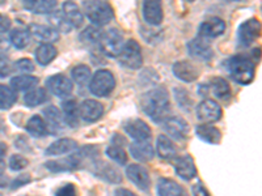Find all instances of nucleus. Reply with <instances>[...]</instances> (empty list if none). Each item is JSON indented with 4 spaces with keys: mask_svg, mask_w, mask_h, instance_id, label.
I'll list each match as a JSON object with an SVG mask.
<instances>
[{
    "mask_svg": "<svg viewBox=\"0 0 262 196\" xmlns=\"http://www.w3.org/2000/svg\"><path fill=\"white\" fill-rule=\"evenodd\" d=\"M196 118L202 123L210 125V123L217 122L223 115L221 105L215 102L214 100H203L198 106H196Z\"/></svg>",
    "mask_w": 262,
    "mask_h": 196,
    "instance_id": "9",
    "label": "nucleus"
},
{
    "mask_svg": "<svg viewBox=\"0 0 262 196\" xmlns=\"http://www.w3.org/2000/svg\"><path fill=\"white\" fill-rule=\"evenodd\" d=\"M116 88V79L107 69H100L91 78L90 90L96 97H106Z\"/></svg>",
    "mask_w": 262,
    "mask_h": 196,
    "instance_id": "6",
    "label": "nucleus"
},
{
    "mask_svg": "<svg viewBox=\"0 0 262 196\" xmlns=\"http://www.w3.org/2000/svg\"><path fill=\"white\" fill-rule=\"evenodd\" d=\"M29 165L27 158L21 155H13L9 158V169L13 170V172H20V170H24L25 167Z\"/></svg>",
    "mask_w": 262,
    "mask_h": 196,
    "instance_id": "43",
    "label": "nucleus"
},
{
    "mask_svg": "<svg viewBox=\"0 0 262 196\" xmlns=\"http://www.w3.org/2000/svg\"><path fill=\"white\" fill-rule=\"evenodd\" d=\"M0 130H2V122H0Z\"/></svg>",
    "mask_w": 262,
    "mask_h": 196,
    "instance_id": "55",
    "label": "nucleus"
},
{
    "mask_svg": "<svg viewBox=\"0 0 262 196\" xmlns=\"http://www.w3.org/2000/svg\"><path fill=\"white\" fill-rule=\"evenodd\" d=\"M188 51L190 54V57H193L196 60H202V62H207L211 60L214 57V51L207 39L202 38V37H196V38L191 39L188 43Z\"/></svg>",
    "mask_w": 262,
    "mask_h": 196,
    "instance_id": "14",
    "label": "nucleus"
},
{
    "mask_svg": "<svg viewBox=\"0 0 262 196\" xmlns=\"http://www.w3.org/2000/svg\"><path fill=\"white\" fill-rule=\"evenodd\" d=\"M196 136L200 137L202 141L209 144H219L222 140V132L217 130L216 127H212L210 125H203L196 126L195 128Z\"/></svg>",
    "mask_w": 262,
    "mask_h": 196,
    "instance_id": "26",
    "label": "nucleus"
},
{
    "mask_svg": "<svg viewBox=\"0 0 262 196\" xmlns=\"http://www.w3.org/2000/svg\"><path fill=\"white\" fill-rule=\"evenodd\" d=\"M231 2H242V0H231Z\"/></svg>",
    "mask_w": 262,
    "mask_h": 196,
    "instance_id": "54",
    "label": "nucleus"
},
{
    "mask_svg": "<svg viewBox=\"0 0 262 196\" xmlns=\"http://www.w3.org/2000/svg\"><path fill=\"white\" fill-rule=\"evenodd\" d=\"M11 25H12V21H11V18H9L7 15L0 13V33L8 32L9 28H11Z\"/></svg>",
    "mask_w": 262,
    "mask_h": 196,
    "instance_id": "48",
    "label": "nucleus"
},
{
    "mask_svg": "<svg viewBox=\"0 0 262 196\" xmlns=\"http://www.w3.org/2000/svg\"><path fill=\"white\" fill-rule=\"evenodd\" d=\"M57 54L58 51L55 46H53L51 43H41L37 47L34 55H36V60L39 65H48L55 59Z\"/></svg>",
    "mask_w": 262,
    "mask_h": 196,
    "instance_id": "32",
    "label": "nucleus"
},
{
    "mask_svg": "<svg viewBox=\"0 0 262 196\" xmlns=\"http://www.w3.org/2000/svg\"><path fill=\"white\" fill-rule=\"evenodd\" d=\"M46 88L57 97H69L71 95L74 85L69 78H66L64 75H53L46 80Z\"/></svg>",
    "mask_w": 262,
    "mask_h": 196,
    "instance_id": "13",
    "label": "nucleus"
},
{
    "mask_svg": "<svg viewBox=\"0 0 262 196\" xmlns=\"http://www.w3.org/2000/svg\"><path fill=\"white\" fill-rule=\"evenodd\" d=\"M112 144L113 145H123L125 144V137L119 136V135H114L113 136V140H112Z\"/></svg>",
    "mask_w": 262,
    "mask_h": 196,
    "instance_id": "52",
    "label": "nucleus"
},
{
    "mask_svg": "<svg viewBox=\"0 0 262 196\" xmlns=\"http://www.w3.org/2000/svg\"><path fill=\"white\" fill-rule=\"evenodd\" d=\"M126 176L139 190L148 191L151 187V179L146 167L138 163H133L126 169Z\"/></svg>",
    "mask_w": 262,
    "mask_h": 196,
    "instance_id": "16",
    "label": "nucleus"
},
{
    "mask_svg": "<svg viewBox=\"0 0 262 196\" xmlns=\"http://www.w3.org/2000/svg\"><path fill=\"white\" fill-rule=\"evenodd\" d=\"M185 2H189V3H191V2H194V0H185Z\"/></svg>",
    "mask_w": 262,
    "mask_h": 196,
    "instance_id": "53",
    "label": "nucleus"
},
{
    "mask_svg": "<svg viewBox=\"0 0 262 196\" xmlns=\"http://www.w3.org/2000/svg\"><path fill=\"white\" fill-rule=\"evenodd\" d=\"M163 0H143V17L147 24L160 25L163 22Z\"/></svg>",
    "mask_w": 262,
    "mask_h": 196,
    "instance_id": "18",
    "label": "nucleus"
},
{
    "mask_svg": "<svg viewBox=\"0 0 262 196\" xmlns=\"http://www.w3.org/2000/svg\"><path fill=\"white\" fill-rule=\"evenodd\" d=\"M226 32V22L219 17H210L205 20L200 25L198 29V37H202L205 39L217 38Z\"/></svg>",
    "mask_w": 262,
    "mask_h": 196,
    "instance_id": "15",
    "label": "nucleus"
},
{
    "mask_svg": "<svg viewBox=\"0 0 262 196\" xmlns=\"http://www.w3.org/2000/svg\"><path fill=\"white\" fill-rule=\"evenodd\" d=\"M25 9L37 15H49L57 7V0H23Z\"/></svg>",
    "mask_w": 262,
    "mask_h": 196,
    "instance_id": "25",
    "label": "nucleus"
},
{
    "mask_svg": "<svg viewBox=\"0 0 262 196\" xmlns=\"http://www.w3.org/2000/svg\"><path fill=\"white\" fill-rule=\"evenodd\" d=\"M173 167L176 170V174L181 179L191 181L196 176V167L191 156L184 155L173 158Z\"/></svg>",
    "mask_w": 262,
    "mask_h": 196,
    "instance_id": "17",
    "label": "nucleus"
},
{
    "mask_svg": "<svg viewBox=\"0 0 262 196\" xmlns=\"http://www.w3.org/2000/svg\"><path fill=\"white\" fill-rule=\"evenodd\" d=\"M114 196H137L134 192L128 191L127 188H119V190L116 191V195Z\"/></svg>",
    "mask_w": 262,
    "mask_h": 196,
    "instance_id": "51",
    "label": "nucleus"
},
{
    "mask_svg": "<svg viewBox=\"0 0 262 196\" xmlns=\"http://www.w3.org/2000/svg\"><path fill=\"white\" fill-rule=\"evenodd\" d=\"M140 105L147 116L155 123L164 122L170 113L169 93L165 88H155L140 97Z\"/></svg>",
    "mask_w": 262,
    "mask_h": 196,
    "instance_id": "1",
    "label": "nucleus"
},
{
    "mask_svg": "<svg viewBox=\"0 0 262 196\" xmlns=\"http://www.w3.org/2000/svg\"><path fill=\"white\" fill-rule=\"evenodd\" d=\"M15 68L20 72H24L25 75L34 71V63L30 59H20L15 63Z\"/></svg>",
    "mask_w": 262,
    "mask_h": 196,
    "instance_id": "44",
    "label": "nucleus"
},
{
    "mask_svg": "<svg viewBox=\"0 0 262 196\" xmlns=\"http://www.w3.org/2000/svg\"><path fill=\"white\" fill-rule=\"evenodd\" d=\"M79 113H80V118L85 123H95L104 114V106L95 100H85L79 106Z\"/></svg>",
    "mask_w": 262,
    "mask_h": 196,
    "instance_id": "20",
    "label": "nucleus"
},
{
    "mask_svg": "<svg viewBox=\"0 0 262 196\" xmlns=\"http://www.w3.org/2000/svg\"><path fill=\"white\" fill-rule=\"evenodd\" d=\"M55 196H79L78 188L76 186L72 183H67L64 186H62L60 188H58Z\"/></svg>",
    "mask_w": 262,
    "mask_h": 196,
    "instance_id": "45",
    "label": "nucleus"
},
{
    "mask_svg": "<svg viewBox=\"0 0 262 196\" xmlns=\"http://www.w3.org/2000/svg\"><path fill=\"white\" fill-rule=\"evenodd\" d=\"M38 78H36V76L20 75V76H16L11 80V86L15 92L16 90H30L38 84Z\"/></svg>",
    "mask_w": 262,
    "mask_h": 196,
    "instance_id": "36",
    "label": "nucleus"
},
{
    "mask_svg": "<svg viewBox=\"0 0 262 196\" xmlns=\"http://www.w3.org/2000/svg\"><path fill=\"white\" fill-rule=\"evenodd\" d=\"M62 13L64 15V17L67 18L72 28H79L83 25L84 16L81 13L80 8L78 7V4L72 2V0H67L63 3L62 7Z\"/></svg>",
    "mask_w": 262,
    "mask_h": 196,
    "instance_id": "23",
    "label": "nucleus"
},
{
    "mask_svg": "<svg viewBox=\"0 0 262 196\" xmlns=\"http://www.w3.org/2000/svg\"><path fill=\"white\" fill-rule=\"evenodd\" d=\"M92 173L106 183H121L122 182V174L119 173V170L111 163L104 162L102 160H96V158L93 160Z\"/></svg>",
    "mask_w": 262,
    "mask_h": 196,
    "instance_id": "11",
    "label": "nucleus"
},
{
    "mask_svg": "<svg viewBox=\"0 0 262 196\" xmlns=\"http://www.w3.org/2000/svg\"><path fill=\"white\" fill-rule=\"evenodd\" d=\"M130 153L131 156L138 161H142V162H148L154 158V148H152L151 144L148 143V140H144V141H135L130 145Z\"/></svg>",
    "mask_w": 262,
    "mask_h": 196,
    "instance_id": "24",
    "label": "nucleus"
},
{
    "mask_svg": "<svg viewBox=\"0 0 262 196\" xmlns=\"http://www.w3.org/2000/svg\"><path fill=\"white\" fill-rule=\"evenodd\" d=\"M30 181H32V177H30V174H28V173H25V174H21L20 177H17V178H16L15 181L11 183V190H17V188L23 187V186H25V184L30 183Z\"/></svg>",
    "mask_w": 262,
    "mask_h": 196,
    "instance_id": "46",
    "label": "nucleus"
},
{
    "mask_svg": "<svg viewBox=\"0 0 262 196\" xmlns=\"http://www.w3.org/2000/svg\"><path fill=\"white\" fill-rule=\"evenodd\" d=\"M0 196H2V193H0Z\"/></svg>",
    "mask_w": 262,
    "mask_h": 196,
    "instance_id": "56",
    "label": "nucleus"
},
{
    "mask_svg": "<svg viewBox=\"0 0 262 196\" xmlns=\"http://www.w3.org/2000/svg\"><path fill=\"white\" fill-rule=\"evenodd\" d=\"M172 71L179 80L184 83H193L200 78V69L189 60H180L173 64Z\"/></svg>",
    "mask_w": 262,
    "mask_h": 196,
    "instance_id": "19",
    "label": "nucleus"
},
{
    "mask_svg": "<svg viewBox=\"0 0 262 196\" xmlns=\"http://www.w3.org/2000/svg\"><path fill=\"white\" fill-rule=\"evenodd\" d=\"M11 63L6 58H0V79H4L6 76H8L11 74Z\"/></svg>",
    "mask_w": 262,
    "mask_h": 196,
    "instance_id": "47",
    "label": "nucleus"
},
{
    "mask_svg": "<svg viewBox=\"0 0 262 196\" xmlns=\"http://www.w3.org/2000/svg\"><path fill=\"white\" fill-rule=\"evenodd\" d=\"M98 46L102 53L106 54L107 57L118 58L119 53L123 47V37L122 33L118 29H109L101 34V38L98 42Z\"/></svg>",
    "mask_w": 262,
    "mask_h": 196,
    "instance_id": "7",
    "label": "nucleus"
},
{
    "mask_svg": "<svg viewBox=\"0 0 262 196\" xmlns=\"http://www.w3.org/2000/svg\"><path fill=\"white\" fill-rule=\"evenodd\" d=\"M191 191H193V196H210V193L203 187V184L201 182L194 184L193 187H191Z\"/></svg>",
    "mask_w": 262,
    "mask_h": 196,
    "instance_id": "49",
    "label": "nucleus"
},
{
    "mask_svg": "<svg viewBox=\"0 0 262 196\" xmlns=\"http://www.w3.org/2000/svg\"><path fill=\"white\" fill-rule=\"evenodd\" d=\"M123 130H125L126 134L134 139L135 141H144V140L151 139L152 132L149 126L147 125L144 120L142 119H128L123 123Z\"/></svg>",
    "mask_w": 262,
    "mask_h": 196,
    "instance_id": "12",
    "label": "nucleus"
},
{
    "mask_svg": "<svg viewBox=\"0 0 262 196\" xmlns=\"http://www.w3.org/2000/svg\"><path fill=\"white\" fill-rule=\"evenodd\" d=\"M43 115L46 118V127L49 130H53V132H59L63 128V116L62 113L58 110V107L49 106L43 110Z\"/></svg>",
    "mask_w": 262,
    "mask_h": 196,
    "instance_id": "29",
    "label": "nucleus"
},
{
    "mask_svg": "<svg viewBox=\"0 0 262 196\" xmlns=\"http://www.w3.org/2000/svg\"><path fill=\"white\" fill-rule=\"evenodd\" d=\"M32 36L28 29H15L9 34V41L17 50H23L30 43Z\"/></svg>",
    "mask_w": 262,
    "mask_h": 196,
    "instance_id": "35",
    "label": "nucleus"
},
{
    "mask_svg": "<svg viewBox=\"0 0 262 196\" xmlns=\"http://www.w3.org/2000/svg\"><path fill=\"white\" fill-rule=\"evenodd\" d=\"M174 97H176V101L179 104V106L181 107L182 110L190 111L193 109V98L189 94L188 90L181 89V88H176L174 89Z\"/></svg>",
    "mask_w": 262,
    "mask_h": 196,
    "instance_id": "41",
    "label": "nucleus"
},
{
    "mask_svg": "<svg viewBox=\"0 0 262 196\" xmlns=\"http://www.w3.org/2000/svg\"><path fill=\"white\" fill-rule=\"evenodd\" d=\"M71 78L78 85L83 86L90 83L91 78H92V72H91V68L88 65L79 64L72 68Z\"/></svg>",
    "mask_w": 262,
    "mask_h": 196,
    "instance_id": "39",
    "label": "nucleus"
},
{
    "mask_svg": "<svg viewBox=\"0 0 262 196\" xmlns=\"http://www.w3.org/2000/svg\"><path fill=\"white\" fill-rule=\"evenodd\" d=\"M119 63L127 69H139L143 65V55L139 43L135 39H128L118 55Z\"/></svg>",
    "mask_w": 262,
    "mask_h": 196,
    "instance_id": "5",
    "label": "nucleus"
},
{
    "mask_svg": "<svg viewBox=\"0 0 262 196\" xmlns=\"http://www.w3.org/2000/svg\"><path fill=\"white\" fill-rule=\"evenodd\" d=\"M79 144L74 139L63 137V139L54 141L51 145H49L45 151L46 156H62L66 153H71L75 149H78Z\"/></svg>",
    "mask_w": 262,
    "mask_h": 196,
    "instance_id": "22",
    "label": "nucleus"
},
{
    "mask_svg": "<svg viewBox=\"0 0 262 196\" xmlns=\"http://www.w3.org/2000/svg\"><path fill=\"white\" fill-rule=\"evenodd\" d=\"M106 156L111 160L119 163V165H126V162H127V155H126V152L123 151L122 146L119 145H113L112 144L111 146H107Z\"/></svg>",
    "mask_w": 262,
    "mask_h": 196,
    "instance_id": "42",
    "label": "nucleus"
},
{
    "mask_svg": "<svg viewBox=\"0 0 262 196\" xmlns=\"http://www.w3.org/2000/svg\"><path fill=\"white\" fill-rule=\"evenodd\" d=\"M102 33L100 32V29L96 27H88L83 30V33L80 34V41L83 42L84 45H98L100 38H101Z\"/></svg>",
    "mask_w": 262,
    "mask_h": 196,
    "instance_id": "40",
    "label": "nucleus"
},
{
    "mask_svg": "<svg viewBox=\"0 0 262 196\" xmlns=\"http://www.w3.org/2000/svg\"><path fill=\"white\" fill-rule=\"evenodd\" d=\"M30 36L34 37L37 41L42 42V43H53L59 39V33L51 27H46V25L41 24H30L29 28Z\"/></svg>",
    "mask_w": 262,
    "mask_h": 196,
    "instance_id": "21",
    "label": "nucleus"
},
{
    "mask_svg": "<svg viewBox=\"0 0 262 196\" xmlns=\"http://www.w3.org/2000/svg\"><path fill=\"white\" fill-rule=\"evenodd\" d=\"M163 126L165 132L172 139L179 140V141H185L188 139L189 132H190V127H189L188 122L185 119L180 118V116H168L163 122Z\"/></svg>",
    "mask_w": 262,
    "mask_h": 196,
    "instance_id": "10",
    "label": "nucleus"
},
{
    "mask_svg": "<svg viewBox=\"0 0 262 196\" xmlns=\"http://www.w3.org/2000/svg\"><path fill=\"white\" fill-rule=\"evenodd\" d=\"M159 196H185L184 188L177 182L168 178H161L158 183Z\"/></svg>",
    "mask_w": 262,
    "mask_h": 196,
    "instance_id": "30",
    "label": "nucleus"
},
{
    "mask_svg": "<svg viewBox=\"0 0 262 196\" xmlns=\"http://www.w3.org/2000/svg\"><path fill=\"white\" fill-rule=\"evenodd\" d=\"M17 101V94L9 86L0 84V110H8Z\"/></svg>",
    "mask_w": 262,
    "mask_h": 196,
    "instance_id": "38",
    "label": "nucleus"
},
{
    "mask_svg": "<svg viewBox=\"0 0 262 196\" xmlns=\"http://www.w3.org/2000/svg\"><path fill=\"white\" fill-rule=\"evenodd\" d=\"M96 146H84L78 153L70 156L62 160H53L45 162V167L50 170L51 173H69L75 172L81 166L84 160H95L97 156V151H95Z\"/></svg>",
    "mask_w": 262,
    "mask_h": 196,
    "instance_id": "3",
    "label": "nucleus"
},
{
    "mask_svg": "<svg viewBox=\"0 0 262 196\" xmlns=\"http://www.w3.org/2000/svg\"><path fill=\"white\" fill-rule=\"evenodd\" d=\"M27 131L34 137H43L49 134L45 120L39 115H33L27 123Z\"/></svg>",
    "mask_w": 262,
    "mask_h": 196,
    "instance_id": "34",
    "label": "nucleus"
},
{
    "mask_svg": "<svg viewBox=\"0 0 262 196\" xmlns=\"http://www.w3.org/2000/svg\"><path fill=\"white\" fill-rule=\"evenodd\" d=\"M224 67L228 71L229 76L237 84L248 85L253 81L256 74V63L249 57L236 55L224 62Z\"/></svg>",
    "mask_w": 262,
    "mask_h": 196,
    "instance_id": "2",
    "label": "nucleus"
},
{
    "mask_svg": "<svg viewBox=\"0 0 262 196\" xmlns=\"http://www.w3.org/2000/svg\"><path fill=\"white\" fill-rule=\"evenodd\" d=\"M7 144L4 143H0V174L3 172L4 169V157L7 155Z\"/></svg>",
    "mask_w": 262,
    "mask_h": 196,
    "instance_id": "50",
    "label": "nucleus"
},
{
    "mask_svg": "<svg viewBox=\"0 0 262 196\" xmlns=\"http://www.w3.org/2000/svg\"><path fill=\"white\" fill-rule=\"evenodd\" d=\"M156 151L160 158L164 160H173L176 157L177 148L176 145L172 143V140L167 136V135H160L156 141Z\"/></svg>",
    "mask_w": 262,
    "mask_h": 196,
    "instance_id": "28",
    "label": "nucleus"
},
{
    "mask_svg": "<svg viewBox=\"0 0 262 196\" xmlns=\"http://www.w3.org/2000/svg\"><path fill=\"white\" fill-rule=\"evenodd\" d=\"M210 89L212 94L222 101H228L231 98V86L223 78H212L210 81Z\"/></svg>",
    "mask_w": 262,
    "mask_h": 196,
    "instance_id": "31",
    "label": "nucleus"
},
{
    "mask_svg": "<svg viewBox=\"0 0 262 196\" xmlns=\"http://www.w3.org/2000/svg\"><path fill=\"white\" fill-rule=\"evenodd\" d=\"M49 98L50 97H49L48 89H45V88H36V89L29 90V92L25 94L24 102L27 106L36 107L48 102Z\"/></svg>",
    "mask_w": 262,
    "mask_h": 196,
    "instance_id": "33",
    "label": "nucleus"
},
{
    "mask_svg": "<svg viewBox=\"0 0 262 196\" xmlns=\"http://www.w3.org/2000/svg\"><path fill=\"white\" fill-rule=\"evenodd\" d=\"M261 34V22L257 18H249L243 22L237 30V45L249 47Z\"/></svg>",
    "mask_w": 262,
    "mask_h": 196,
    "instance_id": "8",
    "label": "nucleus"
},
{
    "mask_svg": "<svg viewBox=\"0 0 262 196\" xmlns=\"http://www.w3.org/2000/svg\"><path fill=\"white\" fill-rule=\"evenodd\" d=\"M49 22L51 24V28L57 30L58 33H70L72 30L71 24H70L67 18L64 17L62 12H50L49 13Z\"/></svg>",
    "mask_w": 262,
    "mask_h": 196,
    "instance_id": "37",
    "label": "nucleus"
},
{
    "mask_svg": "<svg viewBox=\"0 0 262 196\" xmlns=\"http://www.w3.org/2000/svg\"><path fill=\"white\" fill-rule=\"evenodd\" d=\"M84 15L96 27L109 24L114 17L112 7L105 0H86L83 3Z\"/></svg>",
    "mask_w": 262,
    "mask_h": 196,
    "instance_id": "4",
    "label": "nucleus"
},
{
    "mask_svg": "<svg viewBox=\"0 0 262 196\" xmlns=\"http://www.w3.org/2000/svg\"><path fill=\"white\" fill-rule=\"evenodd\" d=\"M63 109V119L70 127H78L79 126V105L75 100H67L62 104Z\"/></svg>",
    "mask_w": 262,
    "mask_h": 196,
    "instance_id": "27",
    "label": "nucleus"
}]
</instances>
